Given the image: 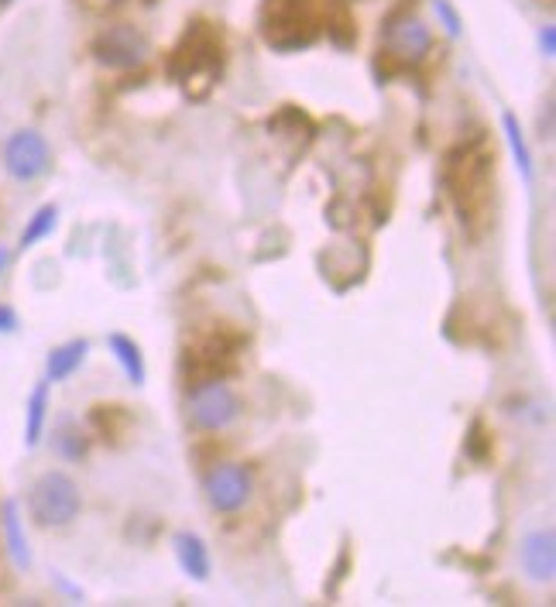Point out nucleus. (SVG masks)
Listing matches in <instances>:
<instances>
[{"instance_id":"1","label":"nucleus","mask_w":556,"mask_h":607,"mask_svg":"<svg viewBox=\"0 0 556 607\" xmlns=\"http://www.w3.org/2000/svg\"><path fill=\"white\" fill-rule=\"evenodd\" d=\"M80 488H76V480L59 474V470H48L35 480V488L28 494V509L32 518L45 528H62L69 525L76 515H80Z\"/></svg>"},{"instance_id":"2","label":"nucleus","mask_w":556,"mask_h":607,"mask_svg":"<svg viewBox=\"0 0 556 607\" xmlns=\"http://www.w3.org/2000/svg\"><path fill=\"white\" fill-rule=\"evenodd\" d=\"M238 409L241 405H238L234 392L227 388L220 377L217 382H196L186 398L189 422L196 429H204V433H220V429H227L238 419Z\"/></svg>"},{"instance_id":"3","label":"nucleus","mask_w":556,"mask_h":607,"mask_svg":"<svg viewBox=\"0 0 556 607\" xmlns=\"http://www.w3.org/2000/svg\"><path fill=\"white\" fill-rule=\"evenodd\" d=\"M48 162H53V151H48V141L38 131H18L4 144V168L18 183L42 179L48 172Z\"/></svg>"},{"instance_id":"4","label":"nucleus","mask_w":556,"mask_h":607,"mask_svg":"<svg viewBox=\"0 0 556 607\" xmlns=\"http://www.w3.org/2000/svg\"><path fill=\"white\" fill-rule=\"evenodd\" d=\"M93 52L111 69H135L148 59V38L131 24H114L93 42Z\"/></svg>"},{"instance_id":"5","label":"nucleus","mask_w":556,"mask_h":607,"mask_svg":"<svg viewBox=\"0 0 556 607\" xmlns=\"http://www.w3.org/2000/svg\"><path fill=\"white\" fill-rule=\"evenodd\" d=\"M251 491H255V485H251V470L241 464H220L207 474V498L223 515L241 512L251 501Z\"/></svg>"},{"instance_id":"6","label":"nucleus","mask_w":556,"mask_h":607,"mask_svg":"<svg viewBox=\"0 0 556 607\" xmlns=\"http://www.w3.org/2000/svg\"><path fill=\"white\" fill-rule=\"evenodd\" d=\"M429 45H433V38H429V28H426V24L416 14H402V17L389 21V28H385V52L395 62L419 66L429 56Z\"/></svg>"},{"instance_id":"7","label":"nucleus","mask_w":556,"mask_h":607,"mask_svg":"<svg viewBox=\"0 0 556 607\" xmlns=\"http://www.w3.org/2000/svg\"><path fill=\"white\" fill-rule=\"evenodd\" d=\"M522 567L529 573V580H536V584H549L553 573H556V539L549 528H540V533H529L522 539Z\"/></svg>"},{"instance_id":"8","label":"nucleus","mask_w":556,"mask_h":607,"mask_svg":"<svg viewBox=\"0 0 556 607\" xmlns=\"http://www.w3.org/2000/svg\"><path fill=\"white\" fill-rule=\"evenodd\" d=\"M86 353H90V343L86 340H69V343L56 347L53 353H48V361H45L48 382H66L69 374H76V371L83 367Z\"/></svg>"},{"instance_id":"9","label":"nucleus","mask_w":556,"mask_h":607,"mask_svg":"<svg viewBox=\"0 0 556 607\" xmlns=\"http://www.w3.org/2000/svg\"><path fill=\"white\" fill-rule=\"evenodd\" d=\"M0 518H4V539H8V552L18 570H28L32 567V549H28V536H24V525L18 515V504L4 501V509H0Z\"/></svg>"},{"instance_id":"10","label":"nucleus","mask_w":556,"mask_h":607,"mask_svg":"<svg viewBox=\"0 0 556 607\" xmlns=\"http://www.w3.org/2000/svg\"><path fill=\"white\" fill-rule=\"evenodd\" d=\"M175 556H179V567L193 580H207L210 576V552H207V542L199 536H193V533L175 536Z\"/></svg>"},{"instance_id":"11","label":"nucleus","mask_w":556,"mask_h":607,"mask_svg":"<svg viewBox=\"0 0 556 607\" xmlns=\"http://www.w3.org/2000/svg\"><path fill=\"white\" fill-rule=\"evenodd\" d=\"M111 350H114V358L120 361L124 374L131 377V385H144V361H141V347H138L131 337L114 334V337H111Z\"/></svg>"},{"instance_id":"12","label":"nucleus","mask_w":556,"mask_h":607,"mask_svg":"<svg viewBox=\"0 0 556 607\" xmlns=\"http://www.w3.org/2000/svg\"><path fill=\"white\" fill-rule=\"evenodd\" d=\"M501 128H505V135H509V148H512V155H516V165L522 172V179L533 183V151H529V144H525V135L519 128L516 114H501Z\"/></svg>"},{"instance_id":"13","label":"nucleus","mask_w":556,"mask_h":607,"mask_svg":"<svg viewBox=\"0 0 556 607\" xmlns=\"http://www.w3.org/2000/svg\"><path fill=\"white\" fill-rule=\"evenodd\" d=\"M45 416H48V382H42L28 398V422H24V443L28 446H38L42 429H45Z\"/></svg>"},{"instance_id":"14","label":"nucleus","mask_w":556,"mask_h":607,"mask_svg":"<svg viewBox=\"0 0 556 607\" xmlns=\"http://www.w3.org/2000/svg\"><path fill=\"white\" fill-rule=\"evenodd\" d=\"M56 220H59V210H56V207H42V210L28 220V226H24L21 247H35L38 241H45L48 234L56 231Z\"/></svg>"},{"instance_id":"15","label":"nucleus","mask_w":556,"mask_h":607,"mask_svg":"<svg viewBox=\"0 0 556 607\" xmlns=\"http://www.w3.org/2000/svg\"><path fill=\"white\" fill-rule=\"evenodd\" d=\"M56 450L62 453L66 460H83L86 457V436L80 429H72L69 422H62L59 436H56Z\"/></svg>"},{"instance_id":"16","label":"nucleus","mask_w":556,"mask_h":607,"mask_svg":"<svg viewBox=\"0 0 556 607\" xmlns=\"http://www.w3.org/2000/svg\"><path fill=\"white\" fill-rule=\"evenodd\" d=\"M433 11H437V17L443 21L447 35L457 38V35H461V14L450 8V0H433Z\"/></svg>"},{"instance_id":"17","label":"nucleus","mask_w":556,"mask_h":607,"mask_svg":"<svg viewBox=\"0 0 556 607\" xmlns=\"http://www.w3.org/2000/svg\"><path fill=\"white\" fill-rule=\"evenodd\" d=\"M540 45H543V56L546 59L556 56V28H553V24H546V28L540 32Z\"/></svg>"},{"instance_id":"18","label":"nucleus","mask_w":556,"mask_h":607,"mask_svg":"<svg viewBox=\"0 0 556 607\" xmlns=\"http://www.w3.org/2000/svg\"><path fill=\"white\" fill-rule=\"evenodd\" d=\"M18 326V316H14V310L11 306H0V334H11Z\"/></svg>"},{"instance_id":"19","label":"nucleus","mask_w":556,"mask_h":607,"mask_svg":"<svg viewBox=\"0 0 556 607\" xmlns=\"http://www.w3.org/2000/svg\"><path fill=\"white\" fill-rule=\"evenodd\" d=\"M8 265H11V250H8V247H0V278H4Z\"/></svg>"},{"instance_id":"20","label":"nucleus","mask_w":556,"mask_h":607,"mask_svg":"<svg viewBox=\"0 0 556 607\" xmlns=\"http://www.w3.org/2000/svg\"><path fill=\"white\" fill-rule=\"evenodd\" d=\"M4 4H11V0H0V8H4Z\"/></svg>"}]
</instances>
